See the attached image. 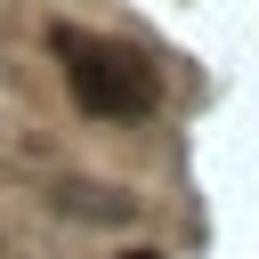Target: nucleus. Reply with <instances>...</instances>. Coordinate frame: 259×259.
I'll return each instance as SVG.
<instances>
[{
  "label": "nucleus",
  "instance_id": "obj_1",
  "mask_svg": "<svg viewBox=\"0 0 259 259\" xmlns=\"http://www.w3.org/2000/svg\"><path fill=\"white\" fill-rule=\"evenodd\" d=\"M57 57L73 73V97L89 113H146L154 105V65L121 40H81V32H57Z\"/></svg>",
  "mask_w": 259,
  "mask_h": 259
},
{
  "label": "nucleus",
  "instance_id": "obj_2",
  "mask_svg": "<svg viewBox=\"0 0 259 259\" xmlns=\"http://www.w3.org/2000/svg\"><path fill=\"white\" fill-rule=\"evenodd\" d=\"M57 202H65V210H81V219H130V202H121V194H105V186H65Z\"/></svg>",
  "mask_w": 259,
  "mask_h": 259
},
{
  "label": "nucleus",
  "instance_id": "obj_3",
  "mask_svg": "<svg viewBox=\"0 0 259 259\" xmlns=\"http://www.w3.org/2000/svg\"><path fill=\"white\" fill-rule=\"evenodd\" d=\"M121 259H162V251H121Z\"/></svg>",
  "mask_w": 259,
  "mask_h": 259
}]
</instances>
